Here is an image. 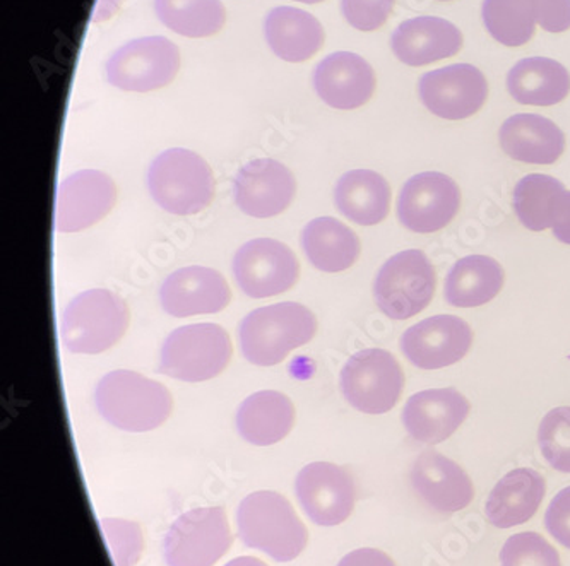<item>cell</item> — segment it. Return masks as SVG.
I'll list each match as a JSON object with an SVG mask.
<instances>
[{"mask_svg":"<svg viewBox=\"0 0 570 566\" xmlns=\"http://www.w3.org/2000/svg\"><path fill=\"white\" fill-rule=\"evenodd\" d=\"M438 272L422 250H404L391 257L374 282L377 307L393 320H407L432 304Z\"/></svg>","mask_w":570,"mask_h":566,"instance_id":"cell-7","label":"cell"},{"mask_svg":"<svg viewBox=\"0 0 570 566\" xmlns=\"http://www.w3.org/2000/svg\"><path fill=\"white\" fill-rule=\"evenodd\" d=\"M396 0H341V11L355 30L375 31L390 19Z\"/></svg>","mask_w":570,"mask_h":566,"instance_id":"cell-37","label":"cell"},{"mask_svg":"<svg viewBox=\"0 0 570 566\" xmlns=\"http://www.w3.org/2000/svg\"><path fill=\"white\" fill-rule=\"evenodd\" d=\"M420 100L439 119L464 120L476 116L489 98V82L471 63L426 72L419 82Z\"/></svg>","mask_w":570,"mask_h":566,"instance_id":"cell-13","label":"cell"},{"mask_svg":"<svg viewBox=\"0 0 570 566\" xmlns=\"http://www.w3.org/2000/svg\"><path fill=\"white\" fill-rule=\"evenodd\" d=\"M390 183L372 170H353L343 175L334 189V202L341 215L356 225L374 226L391 211Z\"/></svg>","mask_w":570,"mask_h":566,"instance_id":"cell-29","label":"cell"},{"mask_svg":"<svg viewBox=\"0 0 570 566\" xmlns=\"http://www.w3.org/2000/svg\"><path fill=\"white\" fill-rule=\"evenodd\" d=\"M500 148L512 160L528 165H553L566 149V136L552 120L534 113H518L499 132Z\"/></svg>","mask_w":570,"mask_h":566,"instance_id":"cell-24","label":"cell"},{"mask_svg":"<svg viewBox=\"0 0 570 566\" xmlns=\"http://www.w3.org/2000/svg\"><path fill=\"white\" fill-rule=\"evenodd\" d=\"M375 72L363 57L336 52L318 62L314 86L318 98L337 110H355L371 100L375 91Z\"/></svg>","mask_w":570,"mask_h":566,"instance_id":"cell-23","label":"cell"},{"mask_svg":"<svg viewBox=\"0 0 570 566\" xmlns=\"http://www.w3.org/2000/svg\"><path fill=\"white\" fill-rule=\"evenodd\" d=\"M225 566H267L266 563L261 559L253 558V556H242V558L232 559L230 563H226Z\"/></svg>","mask_w":570,"mask_h":566,"instance_id":"cell-41","label":"cell"},{"mask_svg":"<svg viewBox=\"0 0 570 566\" xmlns=\"http://www.w3.org/2000/svg\"><path fill=\"white\" fill-rule=\"evenodd\" d=\"M441 2H451V0H441Z\"/></svg>","mask_w":570,"mask_h":566,"instance_id":"cell-43","label":"cell"},{"mask_svg":"<svg viewBox=\"0 0 570 566\" xmlns=\"http://www.w3.org/2000/svg\"><path fill=\"white\" fill-rule=\"evenodd\" d=\"M317 332V319L301 304L269 305L257 308L242 320L238 341L245 358L257 367H275Z\"/></svg>","mask_w":570,"mask_h":566,"instance_id":"cell-2","label":"cell"},{"mask_svg":"<svg viewBox=\"0 0 570 566\" xmlns=\"http://www.w3.org/2000/svg\"><path fill=\"white\" fill-rule=\"evenodd\" d=\"M410 479L423 504L441 514L464 510L474 498L473 483L463 467L435 450L419 456Z\"/></svg>","mask_w":570,"mask_h":566,"instance_id":"cell-21","label":"cell"},{"mask_svg":"<svg viewBox=\"0 0 570 566\" xmlns=\"http://www.w3.org/2000/svg\"><path fill=\"white\" fill-rule=\"evenodd\" d=\"M504 281V267L492 257H464L449 270L444 297L452 307H482L502 291Z\"/></svg>","mask_w":570,"mask_h":566,"instance_id":"cell-30","label":"cell"},{"mask_svg":"<svg viewBox=\"0 0 570 566\" xmlns=\"http://www.w3.org/2000/svg\"><path fill=\"white\" fill-rule=\"evenodd\" d=\"M234 355L230 336L216 324L178 327L165 339L158 371L181 381L218 377Z\"/></svg>","mask_w":570,"mask_h":566,"instance_id":"cell-6","label":"cell"},{"mask_svg":"<svg viewBox=\"0 0 570 566\" xmlns=\"http://www.w3.org/2000/svg\"><path fill=\"white\" fill-rule=\"evenodd\" d=\"M100 524L114 565H138L145 549V539H142L139 524L122 520V518H101Z\"/></svg>","mask_w":570,"mask_h":566,"instance_id":"cell-36","label":"cell"},{"mask_svg":"<svg viewBox=\"0 0 570 566\" xmlns=\"http://www.w3.org/2000/svg\"><path fill=\"white\" fill-rule=\"evenodd\" d=\"M473 330L454 315H435L410 327L400 341L401 351L420 370H441L470 352Z\"/></svg>","mask_w":570,"mask_h":566,"instance_id":"cell-15","label":"cell"},{"mask_svg":"<svg viewBox=\"0 0 570 566\" xmlns=\"http://www.w3.org/2000/svg\"><path fill=\"white\" fill-rule=\"evenodd\" d=\"M180 69V50L164 37H146L122 44L107 62L110 85L148 93L170 85Z\"/></svg>","mask_w":570,"mask_h":566,"instance_id":"cell-10","label":"cell"},{"mask_svg":"<svg viewBox=\"0 0 570 566\" xmlns=\"http://www.w3.org/2000/svg\"><path fill=\"white\" fill-rule=\"evenodd\" d=\"M234 275L247 297L261 300L292 289L301 278V262L282 241L256 238L238 248Z\"/></svg>","mask_w":570,"mask_h":566,"instance_id":"cell-11","label":"cell"},{"mask_svg":"<svg viewBox=\"0 0 570 566\" xmlns=\"http://www.w3.org/2000/svg\"><path fill=\"white\" fill-rule=\"evenodd\" d=\"M544 524L560 545L570 549V486L553 498L544 514Z\"/></svg>","mask_w":570,"mask_h":566,"instance_id":"cell-38","label":"cell"},{"mask_svg":"<svg viewBox=\"0 0 570 566\" xmlns=\"http://www.w3.org/2000/svg\"><path fill=\"white\" fill-rule=\"evenodd\" d=\"M238 536L247 548L259 549L275 562H293L307 546L308 533L292 504L275 491H257L237 510Z\"/></svg>","mask_w":570,"mask_h":566,"instance_id":"cell-3","label":"cell"},{"mask_svg":"<svg viewBox=\"0 0 570 566\" xmlns=\"http://www.w3.org/2000/svg\"><path fill=\"white\" fill-rule=\"evenodd\" d=\"M502 566H562L559 552L537 533L509 537L500 552Z\"/></svg>","mask_w":570,"mask_h":566,"instance_id":"cell-35","label":"cell"},{"mask_svg":"<svg viewBox=\"0 0 570 566\" xmlns=\"http://www.w3.org/2000/svg\"><path fill=\"white\" fill-rule=\"evenodd\" d=\"M482 18L493 40L511 49L527 44L538 24L533 0H483Z\"/></svg>","mask_w":570,"mask_h":566,"instance_id":"cell-33","label":"cell"},{"mask_svg":"<svg viewBox=\"0 0 570 566\" xmlns=\"http://www.w3.org/2000/svg\"><path fill=\"white\" fill-rule=\"evenodd\" d=\"M295 491L305 514L317 526H340L355 508V481L336 464L305 466L296 476Z\"/></svg>","mask_w":570,"mask_h":566,"instance_id":"cell-14","label":"cell"},{"mask_svg":"<svg viewBox=\"0 0 570 566\" xmlns=\"http://www.w3.org/2000/svg\"><path fill=\"white\" fill-rule=\"evenodd\" d=\"M541 454L550 466L570 474V407H556L544 416L538 429Z\"/></svg>","mask_w":570,"mask_h":566,"instance_id":"cell-34","label":"cell"},{"mask_svg":"<svg viewBox=\"0 0 570 566\" xmlns=\"http://www.w3.org/2000/svg\"><path fill=\"white\" fill-rule=\"evenodd\" d=\"M404 389L400 361L385 349H363L341 370V393L350 406L365 415L390 413Z\"/></svg>","mask_w":570,"mask_h":566,"instance_id":"cell-8","label":"cell"},{"mask_svg":"<svg viewBox=\"0 0 570 566\" xmlns=\"http://www.w3.org/2000/svg\"><path fill=\"white\" fill-rule=\"evenodd\" d=\"M148 187L159 208L177 216L197 215L213 202L215 175L203 156L189 149H168L153 161Z\"/></svg>","mask_w":570,"mask_h":566,"instance_id":"cell-4","label":"cell"},{"mask_svg":"<svg viewBox=\"0 0 570 566\" xmlns=\"http://www.w3.org/2000/svg\"><path fill=\"white\" fill-rule=\"evenodd\" d=\"M161 307L171 317L218 314L228 307L232 289L218 270L190 266L175 270L159 289Z\"/></svg>","mask_w":570,"mask_h":566,"instance_id":"cell-17","label":"cell"},{"mask_svg":"<svg viewBox=\"0 0 570 566\" xmlns=\"http://www.w3.org/2000/svg\"><path fill=\"white\" fill-rule=\"evenodd\" d=\"M547 495V483L537 470L514 469L505 474L490 493L485 505L487 518L499 529L527 524L534 517Z\"/></svg>","mask_w":570,"mask_h":566,"instance_id":"cell-25","label":"cell"},{"mask_svg":"<svg viewBox=\"0 0 570 566\" xmlns=\"http://www.w3.org/2000/svg\"><path fill=\"white\" fill-rule=\"evenodd\" d=\"M460 208V187L439 171H425L410 178L397 197V218L406 230L415 234L444 230Z\"/></svg>","mask_w":570,"mask_h":566,"instance_id":"cell-12","label":"cell"},{"mask_svg":"<svg viewBox=\"0 0 570 566\" xmlns=\"http://www.w3.org/2000/svg\"><path fill=\"white\" fill-rule=\"evenodd\" d=\"M295 192V178L279 161H250L235 177V203L242 212L253 218L282 215L292 203Z\"/></svg>","mask_w":570,"mask_h":566,"instance_id":"cell-19","label":"cell"},{"mask_svg":"<svg viewBox=\"0 0 570 566\" xmlns=\"http://www.w3.org/2000/svg\"><path fill=\"white\" fill-rule=\"evenodd\" d=\"M155 11L165 27L187 38L212 37L226 19L219 0H155Z\"/></svg>","mask_w":570,"mask_h":566,"instance_id":"cell-32","label":"cell"},{"mask_svg":"<svg viewBox=\"0 0 570 566\" xmlns=\"http://www.w3.org/2000/svg\"><path fill=\"white\" fill-rule=\"evenodd\" d=\"M470 403L455 389L423 390L407 399L403 425L413 440L435 445L448 440L466 421Z\"/></svg>","mask_w":570,"mask_h":566,"instance_id":"cell-20","label":"cell"},{"mask_svg":"<svg viewBox=\"0 0 570 566\" xmlns=\"http://www.w3.org/2000/svg\"><path fill=\"white\" fill-rule=\"evenodd\" d=\"M515 215L531 231L552 230L557 240L570 245V192L557 178L533 173L514 189Z\"/></svg>","mask_w":570,"mask_h":566,"instance_id":"cell-18","label":"cell"},{"mask_svg":"<svg viewBox=\"0 0 570 566\" xmlns=\"http://www.w3.org/2000/svg\"><path fill=\"white\" fill-rule=\"evenodd\" d=\"M537 22L549 33L570 30V0H533Z\"/></svg>","mask_w":570,"mask_h":566,"instance_id":"cell-39","label":"cell"},{"mask_svg":"<svg viewBox=\"0 0 570 566\" xmlns=\"http://www.w3.org/2000/svg\"><path fill=\"white\" fill-rule=\"evenodd\" d=\"M508 89L518 103L553 107L570 93V75L562 63L549 57H530L512 67Z\"/></svg>","mask_w":570,"mask_h":566,"instance_id":"cell-28","label":"cell"},{"mask_svg":"<svg viewBox=\"0 0 570 566\" xmlns=\"http://www.w3.org/2000/svg\"><path fill=\"white\" fill-rule=\"evenodd\" d=\"M295 2H302V4H318V2H324V0H295Z\"/></svg>","mask_w":570,"mask_h":566,"instance_id":"cell-42","label":"cell"},{"mask_svg":"<svg viewBox=\"0 0 570 566\" xmlns=\"http://www.w3.org/2000/svg\"><path fill=\"white\" fill-rule=\"evenodd\" d=\"M302 247L312 266L323 272H343L358 260V237L334 218L312 219L302 231Z\"/></svg>","mask_w":570,"mask_h":566,"instance_id":"cell-31","label":"cell"},{"mask_svg":"<svg viewBox=\"0 0 570 566\" xmlns=\"http://www.w3.org/2000/svg\"><path fill=\"white\" fill-rule=\"evenodd\" d=\"M264 34L271 50L286 62H305L324 44L323 24L302 9H273L264 22Z\"/></svg>","mask_w":570,"mask_h":566,"instance_id":"cell-26","label":"cell"},{"mask_svg":"<svg viewBox=\"0 0 570 566\" xmlns=\"http://www.w3.org/2000/svg\"><path fill=\"white\" fill-rule=\"evenodd\" d=\"M117 186L110 175L81 170L67 177L59 187L56 206V230L76 234L97 225L114 209Z\"/></svg>","mask_w":570,"mask_h":566,"instance_id":"cell-16","label":"cell"},{"mask_svg":"<svg viewBox=\"0 0 570 566\" xmlns=\"http://www.w3.org/2000/svg\"><path fill=\"white\" fill-rule=\"evenodd\" d=\"M95 403L105 421L132 434L158 428L174 411V399L164 384L130 370L105 375L98 381Z\"/></svg>","mask_w":570,"mask_h":566,"instance_id":"cell-1","label":"cell"},{"mask_svg":"<svg viewBox=\"0 0 570 566\" xmlns=\"http://www.w3.org/2000/svg\"><path fill=\"white\" fill-rule=\"evenodd\" d=\"M234 543L230 524L219 507L194 508L171 524L164 540L168 566H215Z\"/></svg>","mask_w":570,"mask_h":566,"instance_id":"cell-9","label":"cell"},{"mask_svg":"<svg viewBox=\"0 0 570 566\" xmlns=\"http://www.w3.org/2000/svg\"><path fill=\"white\" fill-rule=\"evenodd\" d=\"M295 425V407L285 394L261 390L240 404L237 429L240 437L257 447L282 441Z\"/></svg>","mask_w":570,"mask_h":566,"instance_id":"cell-27","label":"cell"},{"mask_svg":"<svg viewBox=\"0 0 570 566\" xmlns=\"http://www.w3.org/2000/svg\"><path fill=\"white\" fill-rule=\"evenodd\" d=\"M464 38L460 28L448 19L420 16L406 19L391 37L394 56L410 67L429 66L451 59L463 49Z\"/></svg>","mask_w":570,"mask_h":566,"instance_id":"cell-22","label":"cell"},{"mask_svg":"<svg viewBox=\"0 0 570 566\" xmlns=\"http://www.w3.org/2000/svg\"><path fill=\"white\" fill-rule=\"evenodd\" d=\"M337 566H396L390 555L379 549L363 548L350 553Z\"/></svg>","mask_w":570,"mask_h":566,"instance_id":"cell-40","label":"cell"},{"mask_svg":"<svg viewBox=\"0 0 570 566\" xmlns=\"http://www.w3.org/2000/svg\"><path fill=\"white\" fill-rule=\"evenodd\" d=\"M127 327L126 301L110 289H89L67 305L60 336L76 355H100L122 339Z\"/></svg>","mask_w":570,"mask_h":566,"instance_id":"cell-5","label":"cell"}]
</instances>
